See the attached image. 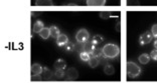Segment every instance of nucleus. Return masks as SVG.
<instances>
[{"instance_id":"0eeeda50","label":"nucleus","mask_w":157,"mask_h":83,"mask_svg":"<svg viewBox=\"0 0 157 83\" xmlns=\"http://www.w3.org/2000/svg\"><path fill=\"white\" fill-rule=\"evenodd\" d=\"M88 64H89V66H90L91 68H96V67H97V66L99 65V64H100V59H99V57L92 55V56H91V58L89 59V61H88Z\"/></svg>"},{"instance_id":"4468645a","label":"nucleus","mask_w":157,"mask_h":83,"mask_svg":"<svg viewBox=\"0 0 157 83\" xmlns=\"http://www.w3.org/2000/svg\"><path fill=\"white\" fill-rule=\"evenodd\" d=\"M49 31H51V36L52 38H58L60 34L59 29L56 26H51L49 27Z\"/></svg>"},{"instance_id":"bb28decb","label":"nucleus","mask_w":157,"mask_h":83,"mask_svg":"<svg viewBox=\"0 0 157 83\" xmlns=\"http://www.w3.org/2000/svg\"><path fill=\"white\" fill-rule=\"evenodd\" d=\"M151 32L153 34V37H156L157 38V24H154L151 28Z\"/></svg>"},{"instance_id":"2eb2a0df","label":"nucleus","mask_w":157,"mask_h":83,"mask_svg":"<svg viewBox=\"0 0 157 83\" xmlns=\"http://www.w3.org/2000/svg\"><path fill=\"white\" fill-rule=\"evenodd\" d=\"M35 4L37 6H52L53 2L52 0H36Z\"/></svg>"},{"instance_id":"39448f33","label":"nucleus","mask_w":157,"mask_h":83,"mask_svg":"<svg viewBox=\"0 0 157 83\" xmlns=\"http://www.w3.org/2000/svg\"><path fill=\"white\" fill-rule=\"evenodd\" d=\"M66 76L67 78V80H76V79L78 77V70L74 67L69 68V69L66 71Z\"/></svg>"},{"instance_id":"423d86ee","label":"nucleus","mask_w":157,"mask_h":83,"mask_svg":"<svg viewBox=\"0 0 157 83\" xmlns=\"http://www.w3.org/2000/svg\"><path fill=\"white\" fill-rule=\"evenodd\" d=\"M67 42H69V39H67V36L66 34H59V37L56 38V44L60 47H63Z\"/></svg>"},{"instance_id":"9d476101","label":"nucleus","mask_w":157,"mask_h":83,"mask_svg":"<svg viewBox=\"0 0 157 83\" xmlns=\"http://www.w3.org/2000/svg\"><path fill=\"white\" fill-rule=\"evenodd\" d=\"M44 68L40 66V64L38 63H33L31 65V73L33 74H41Z\"/></svg>"},{"instance_id":"4be33fe9","label":"nucleus","mask_w":157,"mask_h":83,"mask_svg":"<svg viewBox=\"0 0 157 83\" xmlns=\"http://www.w3.org/2000/svg\"><path fill=\"white\" fill-rule=\"evenodd\" d=\"M66 75V72H65V69H56V72H55V76L56 78H63V76Z\"/></svg>"},{"instance_id":"1a4fd4ad","label":"nucleus","mask_w":157,"mask_h":83,"mask_svg":"<svg viewBox=\"0 0 157 83\" xmlns=\"http://www.w3.org/2000/svg\"><path fill=\"white\" fill-rule=\"evenodd\" d=\"M106 4V0H87L89 6H103Z\"/></svg>"},{"instance_id":"7ed1b4c3","label":"nucleus","mask_w":157,"mask_h":83,"mask_svg":"<svg viewBox=\"0 0 157 83\" xmlns=\"http://www.w3.org/2000/svg\"><path fill=\"white\" fill-rule=\"evenodd\" d=\"M76 38H77V41L78 42H86V41L89 40V38H90V34H89L88 30H86V29H80V30L77 32Z\"/></svg>"},{"instance_id":"f03ea898","label":"nucleus","mask_w":157,"mask_h":83,"mask_svg":"<svg viewBox=\"0 0 157 83\" xmlns=\"http://www.w3.org/2000/svg\"><path fill=\"white\" fill-rule=\"evenodd\" d=\"M141 73V69L136 63L132 62V61H128L127 62V75L130 78H135L139 76Z\"/></svg>"},{"instance_id":"20e7f679","label":"nucleus","mask_w":157,"mask_h":83,"mask_svg":"<svg viewBox=\"0 0 157 83\" xmlns=\"http://www.w3.org/2000/svg\"><path fill=\"white\" fill-rule=\"evenodd\" d=\"M153 38V34L152 32H144L143 34L140 36V43L142 45H146V44H149V43L151 42Z\"/></svg>"},{"instance_id":"f8f14e48","label":"nucleus","mask_w":157,"mask_h":83,"mask_svg":"<svg viewBox=\"0 0 157 83\" xmlns=\"http://www.w3.org/2000/svg\"><path fill=\"white\" fill-rule=\"evenodd\" d=\"M67 67V63L65 60L63 59H58L55 62V68L56 69H65Z\"/></svg>"},{"instance_id":"c85d7f7f","label":"nucleus","mask_w":157,"mask_h":83,"mask_svg":"<svg viewBox=\"0 0 157 83\" xmlns=\"http://www.w3.org/2000/svg\"><path fill=\"white\" fill-rule=\"evenodd\" d=\"M67 5H72V6H76V5H77V3H67Z\"/></svg>"},{"instance_id":"6ab92c4d","label":"nucleus","mask_w":157,"mask_h":83,"mask_svg":"<svg viewBox=\"0 0 157 83\" xmlns=\"http://www.w3.org/2000/svg\"><path fill=\"white\" fill-rule=\"evenodd\" d=\"M97 46H98V45H96L95 47H94V49H93L92 55L97 56V57H101V56H103V49L97 47Z\"/></svg>"},{"instance_id":"dca6fc26","label":"nucleus","mask_w":157,"mask_h":83,"mask_svg":"<svg viewBox=\"0 0 157 83\" xmlns=\"http://www.w3.org/2000/svg\"><path fill=\"white\" fill-rule=\"evenodd\" d=\"M38 34L42 39H48L49 36H51V31H49V28H45L44 27Z\"/></svg>"},{"instance_id":"aec40b11","label":"nucleus","mask_w":157,"mask_h":83,"mask_svg":"<svg viewBox=\"0 0 157 83\" xmlns=\"http://www.w3.org/2000/svg\"><path fill=\"white\" fill-rule=\"evenodd\" d=\"M103 41H104V39H103V37L101 35H95L94 37H93V40H92V42L94 43L95 45L101 44Z\"/></svg>"},{"instance_id":"393cba45","label":"nucleus","mask_w":157,"mask_h":83,"mask_svg":"<svg viewBox=\"0 0 157 83\" xmlns=\"http://www.w3.org/2000/svg\"><path fill=\"white\" fill-rule=\"evenodd\" d=\"M100 17L103 18V19H109V17H110V12H107V11H102V12H100Z\"/></svg>"},{"instance_id":"f257e3e1","label":"nucleus","mask_w":157,"mask_h":83,"mask_svg":"<svg viewBox=\"0 0 157 83\" xmlns=\"http://www.w3.org/2000/svg\"><path fill=\"white\" fill-rule=\"evenodd\" d=\"M103 49V55H104L106 58H115V57L119 56L120 54V47L116 44H106Z\"/></svg>"},{"instance_id":"a211bd4d","label":"nucleus","mask_w":157,"mask_h":83,"mask_svg":"<svg viewBox=\"0 0 157 83\" xmlns=\"http://www.w3.org/2000/svg\"><path fill=\"white\" fill-rule=\"evenodd\" d=\"M104 72L107 75H113L115 73V68H114L112 65H110V64H106L104 66Z\"/></svg>"},{"instance_id":"b1692460","label":"nucleus","mask_w":157,"mask_h":83,"mask_svg":"<svg viewBox=\"0 0 157 83\" xmlns=\"http://www.w3.org/2000/svg\"><path fill=\"white\" fill-rule=\"evenodd\" d=\"M127 4L130 6H138L140 3H139L138 0H127Z\"/></svg>"},{"instance_id":"9b49d317","label":"nucleus","mask_w":157,"mask_h":83,"mask_svg":"<svg viewBox=\"0 0 157 83\" xmlns=\"http://www.w3.org/2000/svg\"><path fill=\"white\" fill-rule=\"evenodd\" d=\"M42 78L44 79L45 81H48L51 80V79L52 78V72L48 69V68H44V70H42Z\"/></svg>"},{"instance_id":"cd10ccee","label":"nucleus","mask_w":157,"mask_h":83,"mask_svg":"<svg viewBox=\"0 0 157 83\" xmlns=\"http://www.w3.org/2000/svg\"><path fill=\"white\" fill-rule=\"evenodd\" d=\"M120 29H121V22H120V20H119L116 23V30L117 31H120Z\"/></svg>"},{"instance_id":"f3484780","label":"nucleus","mask_w":157,"mask_h":83,"mask_svg":"<svg viewBox=\"0 0 157 83\" xmlns=\"http://www.w3.org/2000/svg\"><path fill=\"white\" fill-rule=\"evenodd\" d=\"M91 56H92V53L88 52V51H82L80 53V58H81V60L85 61V62H88L89 59L91 58Z\"/></svg>"},{"instance_id":"c756f323","label":"nucleus","mask_w":157,"mask_h":83,"mask_svg":"<svg viewBox=\"0 0 157 83\" xmlns=\"http://www.w3.org/2000/svg\"><path fill=\"white\" fill-rule=\"evenodd\" d=\"M154 47L157 49V40H155V42H154Z\"/></svg>"},{"instance_id":"6e6552de","label":"nucleus","mask_w":157,"mask_h":83,"mask_svg":"<svg viewBox=\"0 0 157 83\" xmlns=\"http://www.w3.org/2000/svg\"><path fill=\"white\" fill-rule=\"evenodd\" d=\"M44 28V25L42 21H36L34 24H33V33H39L42 29Z\"/></svg>"},{"instance_id":"a878e982","label":"nucleus","mask_w":157,"mask_h":83,"mask_svg":"<svg viewBox=\"0 0 157 83\" xmlns=\"http://www.w3.org/2000/svg\"><path fill=\"white\" fill-rule=\"evenodd\" d=\"M150 58H152L153 60L157 61V49H154V50H152V51H151Z\"/></svg>"},{"instance_id":"412c9836","label":"nucleus","mask_w":157,"mask_h":83,"mask_svg":"<svg viewBox=\"0 0 157 83\" xmlns=\"http://www.w3.org/2000/svg\"><path fill=\"white\" fill-rule=\"evenodd\" d=\"M75 46H76V45H75L73 42L69 41L65 46H63V47L66 48V50L67 52H73V51H75Z\"/></svg>"},{"instance_id":"ddd939ff","label":"nucleus","mask_w":157,"mask_h":83,"mask_svg":"<svg viewBox=\"0 0 157 83\" xmlns=\"http://www.w3.org/2000/svg\"><path fill=\"white\" fill-rule=\"evenodd\" d=\"M138 60L141 64H147L149 62V60H150V56H149V54L147 53H143L139 56Z\"/></svg>"},{"instance_id":"5701e85b","label":"nucleus","mask_w":157,"mask_h":83,"mask_svg":"<svg viewBox=\"0 0 157 83\" xmlns=\"http://www.w3.org/2000/svg\"><path fill=\"white\" fill-rule=\"evenodd\" d=\"M30 81H33V82H39V81H42V77L40 76V74H33V75H31Z\"/></svg>"}]
</instances>
